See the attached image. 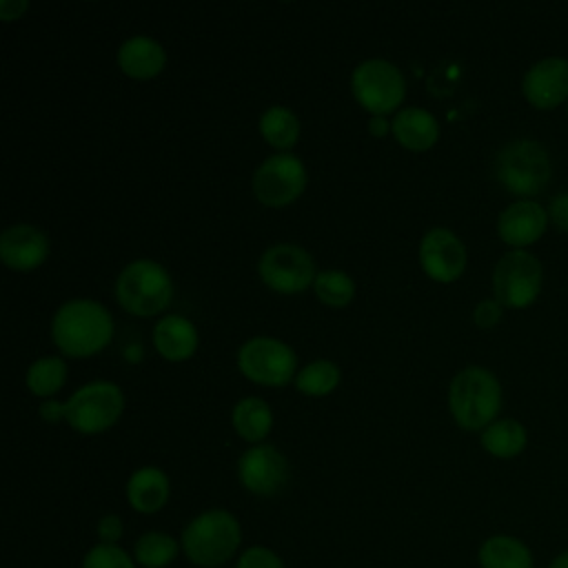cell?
Wrapping results in <instances>:
<instances>
[{
	"mask_svg": "<svg viewBox=\"0 0 568 568\" xmlns=\"http://www.w3.org/2000/svg\"><path fill=\"white\" fill-rule=\"evenodd\" d=\"M501 308L504 306L497 300H481L473 311V320L477 326L490 328L501 320Z\"/></svg>",
	"mask_w": 568,
	"mask_h": 568,
	"instance_id": "obj_31",
	"label": "cell"
},
{
	"mask_svg": "<svg viewBox=\"0 0 568 568\" xmlns=\"http://www.w3.org/2000/svg\"><path fill=\"white\" fill-rule=\"evenodd\" d=\"M422 268L437 282H453L466 268V248L448 229H430L419 242Z\"/></svg>",
	"mask_w": 568,
	"mask_h": 568,
	"instance_id": "obj_14",
	"label": "cell"
},
{
	"mask_svg": "<svg viewBox=\"0 0 568 568\" xmlns=\"http://www.w3.org/2000/svg\"><path fill=\"white\" fill-rule=\"evenodd\" d=\"M339 384V368L328 359H317L306 364L295 375V386L304 395H328Z\"/></svg>",
	"mask_w": 568,
	"mask_h": 568,
	"instance_id": "obj_27",
	"label": "cell"
},
{
	"mask_svg": "<svg viewBox=\"0 0 568 568\" xmlns=\"http://www.w3.org/2000/svg\"><path fill=\"white\" fill-rule=\"evenodd\" d=\"M166 62V53L162 44L149 36H131L118 49L120 69L138 80L153 78L162 71Z\"/></svg>",
	"mask_w": 568,
	"mask_h": 568,
	"instance_id": "obj_17",
	"label": "cell"
},
{
	"mask_svg": "<svg viewBox=\"0 0 568 568\" xmlns=\"http://www.w3.org/2000/svg\"><path fill=\"white\" fill-rule=\"evenodd\" d=\"M544 284V271L539 260L524 251V248H513L499 257L493 271V291L495 300L501 306L508 308H526L530 306Z\"/></svg>",
	"mask_w": 568,
	"mask_h": 568,
	"instance_id": "obj_6",
	"label": "cell"
},
{
	"mask_svg": "<svg viewBox=\"0 0 568 568\" xmlns=\"http://www.w3.org/2000/svg\"><path fill=\"white\" fill-rule=\"evenodd\" d=\"M479 568H535L530 548L513 535H490L477 550Z\"/></svg>",
	"mask_w": 568,
	"mask_h": 568,
	"instance_id": "obj_21",
	"label": "cell"
},
{
	"mask_svg": "<svg viewBox=\"0 0 568 568\" xmlns=\"http://www.w3.org/2000/svg\"><path fill=\"white\" fill-rule=\"evenodd\" d=\"M390 129H393L397 142L410 151H426L439 138V124H437L435 115L424 109H417V106L402 109L395 115Z\"/></svg>",
	"mask_w": 568,
	"mask_h": 568,
	"instance_id": "obj_20",
	"label": "cell"
},
{
	"mask_svg": "<svg viewBox=\"0 0 568 568\" xmlns=\"http://www.w3.org/2000/svg\"><path fill=\"white\" fill-rule=\"evenodd\" d=\"M240 371L266 386H282L286 384L297 366V357L291 346L275 337H253L242 344L237 353Z\"/></svg>",
	"mask_w": 568,
	"mask_h": 568,
	"instance_id": "obj_9",
	"label": "cell"
},
{
	"mask_svg": "<svg viewBox=\"0 0 568 568\" xmlns=\"http://www.w3.org/2000/svg\"><path fill=\"white\" fill-rule=\"evenodd\" d=\"M27 7H29L27 0H2V2H0V18H2V20L20 18Z\"/></svg>",
	"mask_w": 568,
	"mask_h": 568,
	"instance_id": "obj_35",
	"label": "cell"
},
{
	"mask_svg": "<svg viewBox=\"0 0 568 568\" xmlns=\"http://www.w3.org/2000/svg\"><path fill=\"white\" fill-rule=\"evenodd\" d=\"M120 306L133 315H155L171 304L173 284L164 266L153 260H135L126 264L115 282Z\"/></svg>",
	"mask_w": 568,
	"mask_h": 568,
	"instance_id": "obj_5",
	"label": "cell"
},
{
	"mask_svg": "<svg viewBox=\"0 0 568 568\" xmlns=\"http://www.w3.org/2000/svg\"><path fill=\"white\" fill-rule=\"evenodd\" d=\"M124 408V395L113 382H91L64 402V419L84 435L111 428Z\"/></svg>",
	"mask_w": 568,
	"mask_h": 568,
	"instance_id": "obj_7",
	"label": "cell"
},
{
	"mask_svg": "<svg viewBox=\"0 0 568 568\" xmlns=\"http://www.w3.org/2000/svg\"><path fill=\"white\" fill-rule=\"evenodd\" d=\"M231 422L233 428L237 430V435L246 442H262L273 424V415L271 408L264 399L260 397H244L235 404L233 413H231Z\"/></svg>",
	"mask_w": 568,
	"mask_h": 568,
	"instance_id": "obj_23",
	"label": "cell"
},
{
	"mask_svg": "<svg viewBox=\"0 0 568 568\" xmlns=\"http://www.w3.org/2000/svg\"><path fill=\"white\" fill-rule=\"evenodd\" d=\"M355 100L373 115H386L404 100V75L388 60H364L351 75Z\"/></svg>",
	"mask_w": 568,
	"mask_h": 568,
	"instance_id": "obj_8",
	"label": "cell"
},
{
	"mask_svg": "<svg viewBox=\"0 0 568 568\" xmlns=\"http://www.w3.org/2000/svg\"><path fill=\"white\" fill-rule=\"evenodd\" d=\"M126 499L135 513L153 515L169 499V477L155 466L138 468L126 481Z\"/></svg>",
	"mask_w": 568,
	"mask_h": 568,
	"instance_id": "obj_18",
	"label": "cell"
},
{
	"mask_svg": "<svg viewBox=\"0 0 568 568\" xmlns=\"http://www.w3.org/2000/svg\"><path fill=\"white\" fill-rule=\"evenodd\" d=\"M240 544L242 526L237 517L224 508H211L195 515L180 537L184 557L200 568H220L229 564Z\"/></svg>",
	"mask_w": 568,
	"mask_h": 568,
	"instance_id": "obj_2",
	"label": "cell"
},
{
	"mask_svg": "<svg viewBox=\"0 0 568 568\" xmlns=\"http://www.w3.org/2000/svg\"><path fill=\"white\" fill-rule=\"evenodd\" d=\"M180 550L182 546L173 535L162 530H149L138 537L133 546V559L142 568H166L178 559Z\"/></svg>",
	"mask_w": 568,
	"mask_h": 568,
	"instance_id": "obj_24",
	"label": "cell"
},
{
	"mask_svg": "<svg viewBox=\"0 0 568 568\" xmlns=\"http://www.w3.org/2000/svg\"><path fill=\"white\" fill-rule=\"evenodd\" d=\"M82 568H138L133 555L120 544H95L82 557Z\"/></svg>",
	"mask_w": 568,
	"mask_h": 568,
	"instance_id": "obj_29",
	"label": "cell"
},
{
	"mask_svg": "<svg viewBox=\"0 0 568 568\" xmlns=\"http://www.w3.org/2000/svg\"><path fill=\"white\" fill-rule=\"evenodd\" d=\"M448 404L455 422L464 430H484L501 408V386L488 368L468 366L453 377Z\"/></svg>",
	"mask_w": 568,
	"mask_h": 568,
	"instance_id": "obj_3",
	"label": "cell"
},
{
	"mask_svg": "<svg viewBox=\"0 0 568 568\" xmlns=\"http://www.w3.org/2000/svg\"><path fill=\"white\" fill-rule=\"evenodd\" d=\"M313 288L317 297L328 306H346L355 295V284L344 271H320Z\"/></svg>",
	"mask_w": 568,
	"mask_h": 568,
	"instance_id": "obj_28",
	"label": "cell"
},
{
	"mask_svg": "<svg viewBox=\"0 0 568 568\" xmlns=\"http://www.w3.org/2000/svg\"><path fill=\"white\" fill-rule=\"evenodd\" d=\"M113 335L109 311L95 300L64 302L51 322L55 346L71 357H89L104 348Z\"/></svg>",
	"mask_w": 568,
	"mask_h": 568,
	"instance_id": "obj_1",
	"label": "cell"
},
{
	"mask_svg": "<svg viewBox=\"0 0 568 568\" xmlns=\"http://www.w3.org/2000/svg\"><path fill=\"white\" fill-rule=\"evenodd\" d=\"M124 535V524L118 515L109 513L104 517H100L98 521V539L100 544H118Z\"/></svg>",
	"mask_w": 568,
	"mask_h": 568,
	"instance_id": "obj_32",
	"label": "cell"
},
{
	"mask_svg": "<svg viewBox=\"0 0 568 568\" xmlns=\"http://www.w3.org/2000/svg\"><path fill=\"white\" fill-rule=\"evenodd\" d=\"M528 435L517 419H495L481 430V446L486 453L499 459H513L526 448Z\"/></svg>",
	"mask_w": 568,
	"mask_h": 568,
	"instance_id": "obj_22",
	"label": "cell"
},
{
	"mask_svg": "<svg viewBox=\"0 0 568 568\" xmlns=\"http://www.w3.org/2000/svg\"><path fill=\"white\" fill-rule=\"evenodd\" d=\"M495 175L508 193L530 200V195L541 193L550 182V155L537 140H513L499 149L495 158Z\"/></svg>",
	"mask_w": 568,
	"mask_h": 568,
	"instance_id": "obj_4",
	"label": "cell"
},
{
	"mask_svg": "<svg viewBox=\"0 0 568 568\" xmlns=\"http://www.w3.org/2000/svg\"><path fill=\"white\" fill-rule=\"evenodd\" d=\"M67 379V364L60 357H40L27 371V386L33 395L47 397L62 388Z\"/></svg>",
	"mask_w": 568,
	"mask_h": 568,
	"instance_id": "obj_26",
	"label": "cell"
},
{
	"mask_svg": "<svg viewBox=\"0 0 568 568\" xmlns=\"http://www.w3.org/2000/svg\"><path fill=\"white\" fill-rule=\"evenodd\" d=\"M40 417L44 419V422H60V419H64V404H60V402H55V399H49V402H42L40 404Z\"/></svg>",
	"mask_w": 568,
	"mask_h": 568,
	"instance_id": "obj_34",
	"label": "cell"
},
{
	"mask_svg": "<svg viewBox=\"0 0 568 568\" xmlns=\"http://www.w3.org/2000/svg\"><path fill=\"white\" fill-rule=\"evenodd\" d=\"M548 568H568V550L559 552L552 557V561L548 564Z\"/></svg>",
	"mask_w": 568,
	"mask_h": 568,
	"instance_id": "obj_37",
	"label": "cell"
},
{
	"mask_svg": "<svg viewBox=\"0 0 568 568\" xmlns=\"http://www.w3.org/2000/svg\"><path fill=\"white\" fill-rule=\"evenodd\" d=\"M262 282L280 293H300L315 282V264L297 244H275L260 257Z\"/></svg>",
	"mask_w": 568,
	"mask_h": 568,
	"instance_id": "obj_11",
	"label": "cell"
},
{
	"mask_svg": "<svg viewBox=\"0 0 568 568\" xmlns=\"http://www.w3.org/2000/svg\"><path fill=\"white\" fill-rule=\"evenodd\" d=\"M237 477L248 493L271 497L284 488L288 479V462L275 446L257 444L242 453Z\"/></svg>",
	"mask_w": 568,
	"mask_h": 568,
	"instance_id": "obj_12",
	"label": "cell"
},
{
	"mask_svg": "<svg viewBox=\"0 0 568 568\" xmlns=\"http://www.w3.org/2000/svg\"><path fill=\"white\" fill-rule=\"evenodd\" d=\"M49 255L47 235L31 224H13L0 235V257L13 271H31Z\"/></svg>",
	"mask_w": 568,
	"mask_h": 568,
	"instance_id": "obj_16",
	"label": "cell"
},
{
	"mask_svg": "<svg viewBox=\"0 0 568 568\" xmlns=\"http://www.w3.org/2000/svg\"><path fill=\"white\" fill-rule=\"evenodd\" d=\"M306 186V169L293 153L266 158L253 175V193L266 206L291 204Z\"/></svg>",
	"mask_w": 568,
	"mask_h": 568,
	"instance_id": "obj_10",
	"label": "cell"
},
{
	"mask_svg": "<svg viewBox=\"0 0 568 568\" xmlns=\"http://www.w3.org/2000/svg\"><path fill=\"white\" fill-rule=\"evenodd\" d=\"M524 98L541 111L559 106L568 100V60L548 55L537 60L521 80Z\"/></svg>",
	"mask_w": 568,
	"mask_h": 568,
	"instance_id": "obj_13",
	"label": "cell"
},
{
	"mask_svg": "<svg viewBox=\"0 0 568 568\" xmlns=\"http://www.w3.org/2000/svg\"><path fill=\"white\" fill-rule=\"evenodd\" d=\"M260 131L268 144H273L275 149H282V153H284L286 149H291L297 142L300 120L291 109L275 104L262 113Z\"/></svg>",
	"mask_w": 568,
	"mask_h": 568,
	"instance_id": "obj_25",
	"label": "cell"
},
{
	"mask_svg": "<svg viewBox=\"0 0 568 568\" xmlns=\"http://www.w3.org/2000/svg\"><path fill=\"white\" fill-rule=\"evenodd\" d=\"M388 129H390V124L386 122L384 115H373L371 122H368V131H371L373 135H386Z\"/></svg>",
	"mask_w": 568,
	"mask_h": 568,
	"instance_id": "obj_36",
	"label": "cell"
},
{
	"mask_svg": "<svg viewBox=\"0 0 568 568\" xmlns=\"http://www.w3.org/2000/svg\"><path fill=\"white\" fill-rule=\"evenodd\" d=\"M153 344L158 353L171 362L189 359L197 348V331L182 315H166L153 328Z\"/></svg>",
	"mask_w": 568,
	"mask_h": 568,
	"instance_id": "obj_19",
	"label": "cell"
},
{
	"mask_svg": "<svg viewBox=\"0 0 568 568\" xmlns=\"http://www.w3.org/2000/svg\"><path fill=\"white\" fill-rule=\"evenodd\" d=\"M235 568H286V564L275 550L255 544L240 552Z\"/></svg>",
	"mask_w": 568,
	"mask_h": 568,
	"instance_id": "obj_30",
	"label": "cell"
},
{
	"mask_svg": "<svg viewBox=\"0 0 568 568\" xmlns=\"http://www.w3.org/2000/svg\"><path fill=\"white\" fill-rule=\"evenodd\" d=\"M548 226V211L535 200H517L508 204L497 220L499 237L515 248L535 244Z\"/></svg>",
	"mask_w": 568,
	"mask_h": 568,
	"instance_id": "obj_15",
	"label": "cell"
},
{
	"mask_svg": "<svg viewBox=\"0 0 568 568\" xmlns=\"http://www.w3.org/2000/svg\"><path fill=\"white\" fill-rule=\"evenodd\" d=\"M548 220L564 233H568V193H559L548 204Z\"/></svg>",
	"mask_w": 568,
	"mask_h": 568,
	"instance_id": "obj_33",
	"label": "cell"
}]
</instances>
